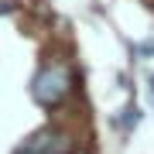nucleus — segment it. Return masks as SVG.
I'll list each match as a JSON object with an SVG mask.
<instances>
[{
    "label": "nucleus",
    "mask_w": 154,
    "mask_h": 154,
    "mask_svg": "<svg viewBox=\"0 0 154 154\" xmlns=\"http://www.w3.org/2000/svg\"><path fill=\"white\" fill-rule=\"evenodd\" d=\"M123 113H127V116H123V127H137V123H140V110H137V106H127Z\"/></svg>",
    "instance_id": "3"
},
{
    "label": "nucleus",
    "mask_w": 154,
    "mask_h": 154,
    "mask_svg": "<svg viewBox=\"0 0 154 154\" xmlns=\"http://www.w3.org/2000/svg\"><path fill=\"white\" fill-rule=\"evenodd\" d=\"M151 96H154V89H151Z\"/></svg>",
    "instance_id": "4"
},
{
    "label": "nucleus",
    "mask_w": 154,
    "mask_h": 154,
    "mask_svg": "<svg viewBox=\"0 0 154 154\" xmlns=\"http://www.w3.org/2000/svg\"><path fill=\"white\" fill-rule=\"evenodd\" d=\"M72 93V69L62 65V62H51L45 65L31 82V96L38 99L41 106H58L62 99Z\"/></svg>",
    "instance_id": "1"
},
{
    "label": "nucleus",
    "mask_w": 154,
    "mask_h": 154,
    "mask_svg": "<svg viewBox=\"0 0 154 154\" xmlns=\"http://www.w3.org/2000/svg\"><path fill=\"white\" fill-rule=\"evenodd\" d=\"M14 154H72V147H69V137H62L58 130L45 127V130L31 134Z\"/></svg>",
    "instance_id": "2"
}]
</instances>
